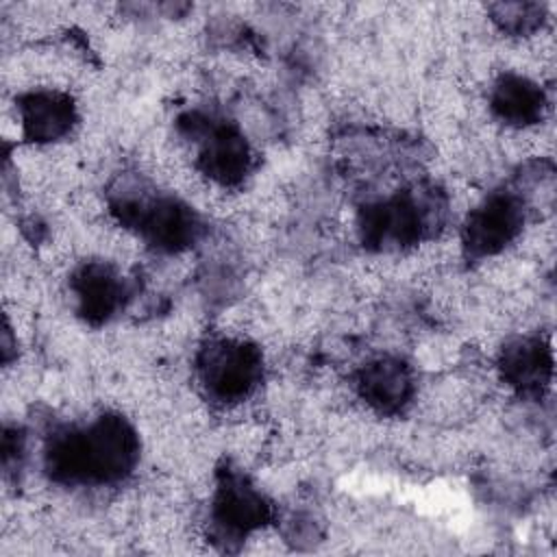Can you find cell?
<instances>
[{
	"label": "cell",
	"mask_w": 557,
	"mask_h": 557,
	"mask_svg": "<svg viewBox=\"0 0 557 557\" xmlns=\"http://www.w3.org/2000/svg\"><path fill=\"white\" fill-rule=\"evenodd\" d=\"M213 518L220 529L235 535H248L265 527L270 505L244 476L228 472L215 487Z\"/></svg>",
	"instance_id": "cell-6"
},
{
	"label": "cell",
	"mask_w": 557,
	"mask_h": 557,
	"mask_svg": "<svg viewBox=\"0 0 557 557\" xmlns=\"http://www.w3.org/2000/svg\"><path fill=\"white\" fill-rule=\"evenodd\" d=\"M137 457L133 426L120 416H102L83 431L57 435L48 450V468L59 481L109 483L124 479Z\"/></svg>",
	"instance_id": "cell-1"
},
{
	"label": "cell",
	"mask_w": 557,
	"mask_h": 557,
	"mask_svg": "<svg viewBox=\"0 0 557 557\" xmlns=\"http://www.w3.org/2000/svg\"><path fill=\"white\" fill-rule=\"evenodd\" d=\"M205 122L207 120H202V131L207 139L198 157V170L215 185H237L252 163L246 139L233 126H207Z\"/></svg>",
	"instance_id": "cell-7"
},
{
	"label": "cell",
	"mask_w": 557,
	"mask_h": 557,
	"mask_svg": "<svg viewBox=\"0 0 557 557\" xmlns=\"http://www.w3.org/2000/svg\"><path fill=\"white\" fill-rule=\"evenodd\" d=\"M500 372L511 387L524 394H540L550 383V348L540 337H520L503 348Z\"/></svg>",
	"instance_id": "cell-11"
},
{
	"label": "cell",
	"mask_w": 557,
	"mask_h": 557,
	"mask_svg": "<svg viewBox=\"0 0 557 557\" xmlns=\"http://www.w3.org/2000/svg\"><path fill=\"white\" fill-rule=\"evenodd\" d=\"M429 209L416 198L394 196L385 202H376L366 207L361 213V237L370 246H409L420 239L426 231Z\"/></svg>",
	"instance_id": "cell-5"
},
{
	"label": "cell",
	"mask_w": 557,
	"mask_h": 557,
	"mask_svg": "<svg viewBox=\"0 0 557 557\" xmlns=\"http://www.w3.org/2000/svg\"><path fill=\"white\" fill-rule=\"evenodd\" d=\"M357 387L368 407L379 413H396L413 396V376L400 359L381 357L361 370Z\"/></svg>",
	"instance_id": "cell-9"
},
{
	"label": "cell",
	"mask_w": 557,
	"mask_h": 557,
	"mask_svg": "<svg viewBox=\"0 0 557 557\" xmlns=\"http://www.w3.org/2000/svg\"><path fill=\"white\" fill-rule=\"evenodd\" d=\"M117 218L154 248L178 252L189 246L198 233L191 209L174 198H124L115 205Z\"/></svg>",
	"instance_id": "cell-3"
},
{
	"label": "cell",
	"mask_w": 557,
	"mask_h": 557,
	"mask_svg": "<svg viewBox=\"0 0 557 557\" xmlns=\"http://www.w3.org/2000/svg\"><path fill=\"white\" fill-rule=\"evenodd\" d=\"M524 207L513 194H492L470 209L463 226V248L472 257L498 255L522 231Z\"/></svg>",
	"instance_id": "cell-4"
},
{
	"label": "cell",
	"mask_w": 557,
	"mask_h": 557,
	"mask_svg": "<svg viewBox=\"0 0 557 557\" xmlns=\"http://www.w3.org/2000/svg\"><path fill=\"white\" fill-rule=\"evenodd\" d=\"M261 352L244 339H215L198 355L200 381L222 403L244 400L261 381Z\"/></svg>",
	"instance_id": "cell-2"
},
{
	"label": "cell",
	"mask_w": 557,
	"mask_h": 557,
	"mask_svg": "<svg viewBox=\"0 0 557 557\" xmlns=\"http://www.w3.org/2000/svg\"><path fill=\"white\" fill-rule=\"evenodd\" d=\"M72 289L81 315L94 324L109 320L122 302L120 276L104 261H91L83 265L74 274Z\"/></svg>",
	"instance_id": "cell-12"
},
{
	"label": "cell",
	"mask_w": 557,
	"mask_h": 557,
	"mask_svg": "<svg viewBox=\"0 0 557 557\" xmlns=\"http://www.w3.org/2000/svg\"><path fill=\"white\" fill-rule=\"evenodd\" d=\"M490 109L503 124L527 128L544 117L546 96L529 76L503 74L492 87Z\"/></svg>",
	"instance_id": "cell-10"
},
{
	"label": "cell",
	"mask_w": 557,
	"mask_h": 557,
	"mask_svg": "<svg viewBox=\"0 0 557 557\" xmlns=\"http://www.w3.org/2000/svg\"><path fill=\"white\" fill-rule=\"evenodd\" d=\"M24 135L30 141L48 144L70 133L76 122L72 98L59 89H37L20 98L17 104Z\"/></svg>",
	"instance_id": "cell-8"
},
{
	"label": "cell",
	"mask_w": 557,
	"mask_h": 557,
	"mask_svg": "<svg viewBox=\"0 0 557 557\" xmlns=\"http://www.w3.org/2000/svg\"><path fill=\"white\" fill-rule=\"evenodd\" d=\"M492 20L507 33L527 35L542 24L544 4L537 2H503L490 7Z\"/></svg>",
	"instance_id": "cell-13"
}]
</instances>
